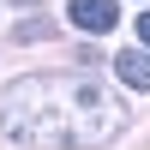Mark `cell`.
<instances>
[{"instance_id":"obj_1","label":"cell","mask_w":150,"mask_h":150,"mask_svg":"<svg viewBox=\"0 0 150 150\" xmlns=\"http://www.w3.org/2000/svg\"><path fill=\"white\" fill-rule=\"evenodd\" d=\"M0 132L30 150H102L126 132V102L90 72H30L0 90Z\"/></svg>"},{"instance_id":"obj_2","label":"cell","mask_w":150,"mask_h":150,"mask_svg":"<svg viewBox=\"0 0 150 150\" xmlns=\"http://www.w3.org/2000/svg\"><path fill=\"white\" fill-rule=\"evenodd\" d=\"M66 18L78 24V30H90V36H102V30H114V18H120V6H114V0H72V6H66Z\"/></svg>"},{"instance_id":"obj_3","label":"cell","mask_w":150,"mask_h":150,"mask_svg":"<svg viewBox=\"0 0 150 150\" xmlns=\"http://www.w3.org/2000/svg\"><path fill=\"white\" fill-rule=\"evenodd\" d=\"M114 78L132 84V90H150V48H126V54H114Z\"/></svg>"},{"instance_id":"obj_4","label":"cell","mask_w":150,"mask_h":150,"mask_svg":"<svg viewBox=\"0 0 150 150\" xmlns=\"http://www.w3.org/2000/svg\"><path fill=\"white\" fill-rule=\"evenodd\" d=\"M42 36H48V18H24L18 24V42H42Z\"/></svg>"},{"instance_id":"obj_5","label":"cell","mask_w":150,"mask_h":150,"mask_svg":"<svg viewBox=\"0 0 150 150\" xmlns=\"http://www.w3.org/2000/svg\"><path fill=\"white\" fill-rule=\"evenodd\" d=\"M138 42L150 48V12H144V18H138Z\"/></svg>"},{"instance_id":"obj_6","label":"cell","mask_w":150,"mask_h":150,"mask_svg":"<svg viewBox=\"0 0 150 150\" xmlns=\"http://www.w3.org/2000/svg\"><path fill=\"white\" fill-rule=\"evenodd\" d=\"M18 6H36V0H18Z\"/></svg>"}]
</instances>
